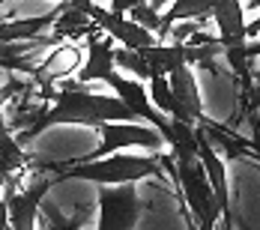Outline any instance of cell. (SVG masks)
<instances>
[{
	"label": "cell",
	"instance_id": "6da1fadb",
	"mask_svg": "<svg viewBox=\"0 0 260 230\" xmlns=\"http://www.w3.org/2000/svg\"><path fill=\"white\" fill-rule=\"evenodd\" d=\"M30 87V84H27ZM33 93V90H30ZM36 99H48V111L45 117L33 128L21 132L18 141H33L39 132L51 126H90L99 128L105 123H135L138 117L132 114L126 105L117 96H99V93H87L84 87H63V90H45V93H33Z\"/></svg>",
	"mask_w": 260,
	"mask_h": 230
},
{
	"label": "cell",
	"instance_id": "7a4b0ae2",
	"mask_svg": "<svg viewBox=\"0 0 260 230\" xmlns=\"http://www.w3.org/2000/svg\"><path fill=\"white\" fill-rule=\"evenodd\" d=\"M51 174V182L60 179H84V182H99V185H126L141 179H165V155H105L96 161H66L45 168Z\"/></svg>",
	"mask_w": 260,
	"mask_h": 230
},
{
	"label": "cell",
	"instance_id": "3957f363",
	"mask_svg": "<svg viewBox=\"0 0 260 230\" xmlns=\"http://www.w3.org/2000/svg\"><path fill=\"white\" fill-rule=\"evenodd\" d=\"M215 27H218V45L221 54L231 66V72L236 78V87H239V111L242 105L248 102V93H251V69H248V36H245V3L242 0H212V15H209Z\"/></svg>",
	"mask_w": 260,
	"mask_h": 230
},
{
	"label": "cell",
	"instance_id": "277c9868",
	"mask_svg": "<svg viewBox=\"0 0 260 230\" xmlns=\"http://www.w3.org/2000/svg\"><path fill=\"white\" fill-rule=\"evenodd\" d=\"M51 185V174L45 168H27L18 182H9L0 188V198L6 204V215H9L12 230H36L39 204Z\"/></svg>",
	"mask_w": 260,
	"mask_h": 230
},
{
	"label": "cell",
	"instance_id": "5b68a950",
	"mask_svg": "<svg viewBox=\"0 0 260 230\" xmlns=\"http://www.w3.org/2000/svg\"><path fill=\"white\" fill-rule=\"evenodd\" d=\"M147 209V201L135 188V182L126 185H102L99 188V218L96 230H135L141 215Z\"/></svg>",
	"mask_w": 260,
	"mask_h": 230
},
{
	"label": "cell",
	"instance_id": "8992f818",
	"mask_svg": "<svg viewBox=\"0 0 260 230\" xmlns=\"http://www.w3.org/2000/svg\"><path fill=\"white\" fill-rule=\"evenodd\" d=\"M102 81L117 93V99L129 108L132 114L138 117V120H147L153 128H158V135L165 138V144H168V138H171V120L158 111L153 99H150V90L144 87V81H138V78H129L123 75L117 66L111 69V72H105Z\"/></svg>",
	"mask_w": 260,
	"mask_h": 230
},
{
	"label": "cell",
	"instance_id": "52a82bcc",
	"mask_svg": "<svg viewBox=\"0 0 260 230\" xmlns=\"http://www.w3.org/2000/svg\"><path fill=\"white\" fill-rule=\"evenodd\" d=\"M99 138H102V144L96 147V153L84 155L78 161H96V158H105V155H114L117 150H123V147H147V150H158V147H165V138L158 135V128H144L138 126V123H105L99 126Z\"/></svg>",
	"mask_w": 260,
	"mask_h": 230
},
{
	"label": "cell",
	"instance_id": "ba28073f",
	"mask_svg": "<svg viewBox=\"0 0 260 230\" xmlns=\"http://www.w3.org/2000/svg\"><path fill=\"white\" fill-rule=\"evenodd\" d=\"M114 39L105 36V33H93L87 36V60L75 69V84H66V87H87L90 81H102L105 72H111L117 63H114Z\"/></svg>",
	"mask_w": 260,
	"mask_h": 230
},
{
	"label": "cell",
	"instance_id": "9c48e42d",
	"mask_svg": "<svg viewBox=\"0 0 260 230\" xmlns=\"http://www.w3.org/2000/svg\"><path fill=\"white\" fill-rule=\"evenodd\" d=\"M27 165V153L24 144L12 135V128L6 126V120L0 117V188L9 182H18L24 177Z\"/></svg>",
	"mask_w": 260,
	"mask_h": 230
},
{
	"label": "cell",
	"instance_id": "30bf717a",
	"mask_svg": "<svg viewBox=\"0 0 260 230\" xmlns=\"http://www.w3.org/2000/svg\"><path fill=\"white\" fill-rule=\"evenodd\" d=\"M168 87L174 93V99L182 105V111L201 126L207 123V114H204V105H201V93H198V81L191 75V66H177L168 72Z\"/></svg>",
	"mask_w": 260,
	"mask_h": 230
},
{
	"label": "cell",
	"instance_id": "8fae6325",
	"mask_svg": "<svg viewBox=\"0 0 260 230\" xmlns=\"http://www.w3.org/2000/svg\"><path fill=\"white\" fill-rule=\"evenodd\" d=\"M42 218V230H84L87 218H90V209H75L72 215H63V212H48V215H39Z\"/></svg>",
	"mask_w": 260,
	"mask_h": 230
},
{
	"label": "cell",
	"instance_id": "7c38bea8",
	"mask_svg": "<svg viewBox=\"0 0 260 230\" xmlns=\"http://www.w3.org/2000/svg\"><path fill=\"white\" fill-rule=\"evenodd\" d=\"M21 87H24V81H18V78H12V81H6V84L0 87V111L6 108V102H9L12 96H18V93H21Z\"/></svg>",
	"mask_w": 260,
	"mask_h": 230
},
{
	"label": "cell",
	"instance_id": "4fadbf2b",
	"mask_svg": "<svg viewBox=\"0 0 260 230\" xmlns=\"http://www.w3.org/2000/svg\"><path fill=\"white\" fill-rule=\"evenodd\" d=\"M141 3H147V0H111V12H117V15H129L135 6H141Z\"/></svg>",
	"mask_w": 260,
	"mask_h": 230
},
{
	"label": "cell",
	"instance_id": "5bb4252c",
	"mask_svg": "<svg viewBox=\"0 0 260 230\" xmlns=\"http://www.w3.org/2000/svg\"><path fill=\"white\" fill-rule=\"evenodd\" d=\"M245 54H248V60L260 57V39H248V45H245Z\"/></svg>",
	"mask_w": 260,
	"mask_h": 230
},
{
	"label": "cell",
	"instance_id": "9a60e30c",
	"mask_svg": "<svg viewBox=\"0 0 260 230\" xmlns=\"http://www.w3.org/2000/svg\"><path fill=\"white\" fill-rule=\"evenodd\" d=\"M0 230H12V224H9V215H6V204H3V198H0Z\"/></svg>",
	"mask_w": 260,
	"mask_h": 230
}]
</instances>
